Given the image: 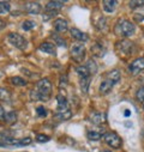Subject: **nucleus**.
<instances>
[{"mask_svg": "<svg viewBox=\"0 0 144 152\" xmlns=\"http://www.w3.org/2000/svg\"><path fill=\"white\" fill-rule=\"evenodd\" d=\"M36 91L39 94L40 101H48L52 94V84L49 79L43 78L36 83Z\"/></svg>", "mask_w": 144, "mask_h": 152, "instance_id": "nucleus-1", "label": "nucleus"}, {"mask_svg": "<svg viewBox=\"0 0 144 152\" xmlns=\"http://www.w3.org/2000/svg\"><path fill=\"white\" fill-rule=\"evenodd\" d=\"M70 54H71V58L73 61L81 64L84 59H85V55H87V49L84 47L83 43H73L71 46V49H70Z\"/></svg>", "mask_w": 144, "mask_h": 152, "instance_id": "nucleus-2", "label": "nucleus"}, {"mask_svg": "<svg viewBox=\"0 0 144 152\" xmlns=\"http://www.w3.org/2000/svg\"><path fill=\"white\" fill-rule=\"evenodd\" d=\"M117 28H118V34H119L120 36H124V37H130V36H132V35L134 34V31H136L134 24H133L132 22L127 20V19L120 20Z\"/></svg>", "mask_w": 144, "mask_h": 152, "instance_id": "nucleus-3", "label": "nucleus"}, {"mask_svg": "<svg viewBox=\"0 0 144 152\" xmlns=\"http://www.w3.org/2000/svg\"><path fill=\"white\" fill-rule=\"evenodd\" d=\"M7 39H9V42H10L13 47H16V48H18V49H21V50H24V49L26 48V46H28L26 40L24 39L23 36H21L19 34H17V32H11V34H9Z\"/></svg>", "mask_w": 144, "mask_h": 152, "instance_id": "nucleus-4", "label": "nucleus"}, {"mask_svg": "<svg viewBox=\"0 0 144 152\" xmlns=\"http://www.w3.org/2000/svg\"><path fill=\"white\" fill-rule=\"evenodd\" d=\"M103 138H104V141L113 148H120L121 145H123L121 138L115 132H108L103 135Z\"/></svg>", "mask_w": 144, "mask_h": 152, "instance_id": "nucleus-5", "label": "nucleus"}, {"mask_svg": "<svg viewBox=\"0 0 144 152\" xmlns=\"http://www.w3.org/2000/svg\"><path fill=\"white\" fill-rule=\"evenodd\" d=\"M129 71L131 72L132 75H137L139 72L144 71V58H138L133 60L129 66Z\"/></svg>", "mask_w": 144, "mask_h": 152, "instance_id": "nucleus-6", "label": "nucleus"}, {"mask_svg": "<svg viewBox=\"0 0 144 152\" xmlns=\"http://www.w3.org/2000/svg\"><path fill=\"white\" fill-rule=\"evenodd\" d=\"M23 9H24V11H25L26 13H29V15H37V13L41 12L42 6H41L37 1H28V3L24 4Z\"/></svg>", "mask_w": 144, "mask_h": 152, "instance_id": "nucleus-7", "label": "nucleus"}, {"mask_svg": "<svg viewBox=\"0 0 144 152\" xmlns=\"http://www.w3.org/2000/svg\"><path fill=\"white\" fill-rule=\"evenodd\" d=\"M119 48H120V53L123 55H130L132 53L133 43L127 40H124V41H120L117 43V49H119Z\"/></svg>", "mask_w": 144, "mask_h": 152, "instance_id": "nucleus-8", "label": "nucleus"}, {"mask_svg": "<svg viewBox=\"0 0 144 152\" xmlns=\"http://www.w3.org/2000/svg\"><path fill=\"white\" fill-rule=\"evenodd\" d=\"M70 34H71V36L73 37L75 40L79 41L81 43H82V42H87V41L89 40L88 35H87L85 32L81 31V30L77 29V28H71V29H70Z\"/></svg>", "mask_w": 144, "mask_h": 152, "instance_id": "nucleus-9", "label": "nucleus"}, {"mask_svg": "<svg viewBox=\"0 0 144 152\" xmlns=\"http://www.w3.org/2000/svg\"><path fill=\"white\" fill-rule=\"evenodd\" d=\"M57 46L54 43H51V42H43L40 45V50L43 52V53H47L49 55H53L55 56L57 55Z\"/></svg>", "mask_w": 144, "mask_h": 152, "instance_id": "nucleus-10", "label": "nucleus"}, {"mask_svg": "<svg viewBox=\"0 0 144 152\" xmlns=\"http://www.w3.org/2000/svg\"><path fill=\"white\" fill-rule=\"evenodd\" d=\"M53 25H54V30H55L57 32H60V34L67 31V29H68V24H67V22H66L65 19H62V18H58V19H55L54 23H53Z\"/></svg>", "mask_w": 144, "mask_h": 152, "instance_id": "nucleus-11", "label": "nucleus"}, {"mask_svg": "<svg viewBox=\"0 0 144 152\" xmlns=\"http://www.w3.org/2000/svg\"><path fill=\"white\" fill-rule=\"evenodd\" d=\"M113 85H114V83H113V82H111L109 79L103 80V82L101 83V85H100V89H98L100 94H101V95H108V94H109V92L112 91Z\"/></svg>", "mask_w": 144, "mask_h": 152, "instance_id": "nucleus-12", "label": "nucleus"}, {"mask_svg": "<svg viewBox=\"0 0 144 152\" xmlns=\"http://www.w3.org/2000/svg\"><path fill=\"white\" fill-rule=\"evenodd\" d=\"M117 6H118V1H117V0H104V1L102 3L103 11L107 12V13L114 12V10L117 9Z\"/></svg>", "mask_w": 144, "mask_h": 152, "instance_id": "nucleus-13", "label": "nucleus"}, {"mask_svg": "<svg viewBox=\"0 0 144 152\" xmlns=\"http://www.w3.org/2000/svg\"><path fill=\"white\" fill-rule=\"evenodd\" d=\"M90 121L94 124V125H101L106 121V116L103 115L102 113H97V111H94L90 114Z\"/></svg>", "mask_w": 144, "mask_h": 152, "instance_id": "nucleus-14", "label": "nucleus"}, {"mask_svg": "<svg viewBox=\"0 0 144 152\" xmlns=\"http://www.w3.org/2000/svg\"><path fill=\"white\" fill-rule=\"evenodd\" d=\"M64 6V1H57V0H54V1H48L46 4V11H60Z\"/></svg>", "mask_w": 144, "mask_h": 152, "instance_id": "nucleus-15", "label": "nucleus"}, {"mask_svg": "<svg viewBox=\"0 0 144 152\" xmlns=\"http://www.w3.org/2000/svg\"><path fill=\"white\" fill-rule=\"evenodd\" d=\"M120 78H121V73H120L119 69H113V71H111L109 73H108V79H109L111 82H113L114 84L119 83Z\"/></svg>", "mask_w": 144, "mask_h": 152, "instance_id": "nucleus-16", "label": "nucleus"}, {"mask_svg": "<svg viewBox=\"0 0 144 152\" xmlns=\"http://www.w3.org/2000/svg\"><path fill=\"white\" fill-rule=\"evenodd\" d=\"M55 118L61 120V121H65V120H70L72 118V110L71 109H67V110H64V111H60V113H57L55 114Z\"/></svg>", "mask_w": 144, "mask_h": 152, "instance_id": "nucleus-17", "label": "nucleus"}, {"mask_svg": "<svg viewBox=\"0 0 144 152\" xmlns=\"http://www.w3.org/2000/svg\"><path fill=\"white\" fill-rule=\"evenodd\" d=\"M4 120L6 124L9 125H12L17 121V113L16 111H9L5 114V116H4Z\"/></svg>", "mask_w": 144, "mask_h": 152, "instance_id": "nucleus-18", "label": "nucleus"}, {"mask_svg": "<svg viewBox=\"0 0 144 152\" xmlns=\"http://www.w3.org/2000/svg\"><path fill=\"white\" fill-rule=\"evenodd\" d=\"M76 72H77V74L81 77V79L82 78H89L90 77V72L88 71V68L85 67V66H77L76 67Z\"/></svg>", "mask_w": 144, "mask_h": 152, "instance_id": "nucleus-19", "label": "nucleus"}, {"mask_svg": "<svg viewBox=\"0 0 144 152\" xmlns=\"http://www.w3.org/2000/svg\"><path fill=\"white\" fill-rule=\"evenodd\" d=\"M32 141L31 138L26 137V138H23V139H15V144L13 146H17V147H23V146H28L30 145Z\"/></svg>", "mask_w": 144, "mask_h": 152, "instance_id": "nucleus-20", "label": "nucleus"}, {"mask_svg": "<svg viewBox=\"0 0 144 152\" xmlns=\"http://www.w3.org/2000/svg\"><path fill=\"white\" fill-rule=\"evenodd\" d=\"M87 137H88V139L91 140V141H98V140L103 137V134L100 133V132H97V131H89V132L87 133Z\"/></svg>", "mask_w": 144, "mask_h": 152, "instance_id": "nucleus-21", "label": "nucleus"}, {"mask_svg": "<svg viewBox=\"0 0 144 152\" xmlns=\"http://www.w3.org/2000/svg\"><path fill=\"white\" fill-rule=\"evenodd\" d=\"M85 67L88 68V71L90 72V74H95V73L97 72V65H96V62H95L93 59H89V60L87 61Z\"/></svg>", "mask_w": 144, "mask_h": 152, "instance_id": "nucleus-22", "label": "nucleus"}, {"mask_svg": "<svg viewBox=\"0 0 144 152\" xmlns=\"http://www.w3.org/2000/svg\"><path fill=\"white\" fill-rule=\"evenodd\" d=\"M10 83L15 86H25L26 85V82L21 78V77H11L10 78Z\"/></svg>", "mask_w": 144, "mask_h": 152, "instance_id": "nucleus-23", "label": "nucleus"}, {"mask_svg": "<svg viewBox=\"0 0 144 152\" xmlns=\"http://www.w3.org/2000/svg\"><path fill=\"white\" fill-rule=\"evenodd\" d=\"M0 99L9 102L11 99V92L5 88H0Z\"/></svg>", "mask_w": 144, "mask_h": 152, "instance_id": "nucleus-24", "label": "nucleus"}, {"mask_svg": "<svg viewBox=\"0 0 144 152\" xmlns=\"http://www.w3.org/2000/svg\"><path fill=\"white\" fill-rule=\"evenodd\" d=\"M90 77L89 78H82L81 79V90L84 92V94H88V90H89V85H90Z\"/></svg>", "mask_w": 144, "mask_h": 152, "instance_id": "nucleus-25", "label": "nucleus"}, {"mask_svg": "<svg viewBox=\"0 0 144 152\" xmlns=\"http://www.w3.org/2000/svg\"><path fill=\"white\" fill-rule=\"evenodd\" d=\"M142 6H144V1H143V0H132V1L129 3V7L131 10H136V9H139Z\"/></svg>", "mask_w": 144, "mask_h": 152, "instance_id": "nucleus-26", "label": "nucleus"}, {"mask_svg": "<svg viewBox=\"0 0 144 152\" xmlns=\"http://www.w3.org/2000/svg\"><path fill=\"white\" fill-rule=\"evenodd\" d=\"M35 22H32V20H24L23 23H22V29L24 30V31H30L31 29H34L35 28Z\"/></svg>", "mask_w": 144, "mask_h": 152, "instance_id": "nucleus-27", "label": "nucleus"}, {"mask_svg": "<svg viewBox=\"0 0 144 152\" xmlns=\"http://www.w3.org/2000/svg\"><path fill=\"white\" fill-rule=\"evenodd\" d=\"M52 37H53V40H54V42H55V46H60V47H66V41H65L64 39H61L60 36H58V35L53 34V35H52Z\"/></svg>", "mask_w": 144, "mask_h": 152, "instance_id": "nucleus-28", "label": "nucleus"}, {"mask_svg": "<svg viewBox=\"0 0 144 152\" xmlns=\"http://www.w3.org/2000/svg\"><path fill=\"white\" fill-rule=\"evenodd\" d=\"M10 10H11V6L7 1H0V13L1 15L7 13V12H10Z\"/></svg>", "mask_w": 144, "mask_h": 152, "instance_id": "nucleus-29", "label": "nucleus"}, {"mask_svg": "<svg viewBox=\"0 0 144 152\" xmlns=\"http://www.w3.org/2000/svg\"><path fill=\"white\" fill-rule=\"evenodd\" d=\"M12 137H13V132H12V131L5 129V131H3V132H0V138L3 139V141L7 140V139H12Z\"/></svg>", "mask_w": 144, "mask_h": 152, "instance_id": "nucleus-30", "label": "nucleus"}, {"mask_svg": "<svg viewBox=\"0 0 144 152\" xmlns=\"http://www.w3.org/2000/svg\"><path fill=\"white\" fill-rule=\"evenodd\" d=\"M57 15H58V11H45V13H43V22H48L49 19H52Z\"/></svg>", "mask_w": 144, "mask_h": 152, "instance_id": "nucleus-31", "label": "nucleus"}, {"mask_svg": "<svg viewBox=\"0 0 144 152\" xmlns=\"http://www.w3.org/2000/svg\"><path fill=\"white\" fill-rule=\"evenodd\" d=\"M136 98H137V101H139L140 103L144 104V86H142V88H139V89L137 90V92H136Z\"/></svg>", "mask_w": 144, "mask_h": 152, "instance_id": "nucleus-32", "label": "nucleus"}, {"mask_svg": "<svg viewBox=\"0 0 144 152\" xmlns=\"http://www.w3.org/2000/svg\"><path fill=\"white\" fill-rule=\"evenodd\" d=\"M36 113H37V115H39L40 118H46V116H47V110H46V108L42 107V105H40V107L36 108Z\"/></svg>", "mask_w": 144, "mask_h": 152, "instance_id": "nucleus-33", "label": "nucleus"}, {"mask_svg": "<svg viewBox=\"0 0 144 152\" xmlns=\"http://www.w3.org/2000/svg\"><path fill=\"white\" fill-rule=\"evenodd\" d=\"M51 138L46 134H37V137H36V141H39V142H47Z\"/></svg>", "mask_w": 144, "mask_h": 152, "instance_id": "nucleus-34", "label": "nucleus"}, {"mask_svg": "<svg viewBox=\"0 0 144 152\" xmlns=\"http://www.w3.org/2000/svg\"><path fill=\"white\" fill-rule=\"evenodd\" d=\"M133 18H134V20H136L137 23H142V22H144V12H139V13H134V16H133Z\"/></svg>", "mask_w": 144, "mask_h": 152, "instance_id": "nucleus-35", "label": "nucleus"}, {"mask_svg": "<svg viewBox=\"0 0 144 152\" xmlns=\"http://www.w3.org/2000/svg\"><path fill=\"white\" fill-rule=\"evenodd\" d=\"M4 116H5V111H4V108L0 105V119H4Z\"/></svg>", "mask_w": 144, "mask_h": 152, "instance_id": "nucleus-36", "label": "nucleus"}, {"mask_svg": "<svg viewBox=\"0 0 144 152\" xmlns=\"http://www.w3.org/2000/svg\"><path fill=\"white\" fill-rule=\"evenodd\" d=\"M4 26H5V23H4V20H1V19H0V30H1V29H4Z\"/></svg>", "mask_w": 144, "mask_h": 152, "instance_id": "nucleus-37", "label": "nucleus"}, {"mask_svg": "<svg viewBox=\"0 0 144 152\" xmlns=\"http://www.w3.org/2000/svg\"><path fill=\"white\" fill-rule=\"evenodd\" d=\"M103 152H111V151H107V150H104V151H103Z\"/></svg>", "mask_w": 144, "mask_h": 152, "instance_id": "nucleus-38", "label": "nucleus"}, {"mask_svg": "<svg viewBox=\"0 0 144 152\" xmlns=\"http://www.w3.org/2000/svg\"><path fill=\"white\" fill-rule=\"evenodd\" d=\"M143 108H144V104H143Z\"/></svg>", "mask_w": 144, "mask_h": 152, "instance_id": "nucleus-39", "label": "nucleus"}]
</instances>
